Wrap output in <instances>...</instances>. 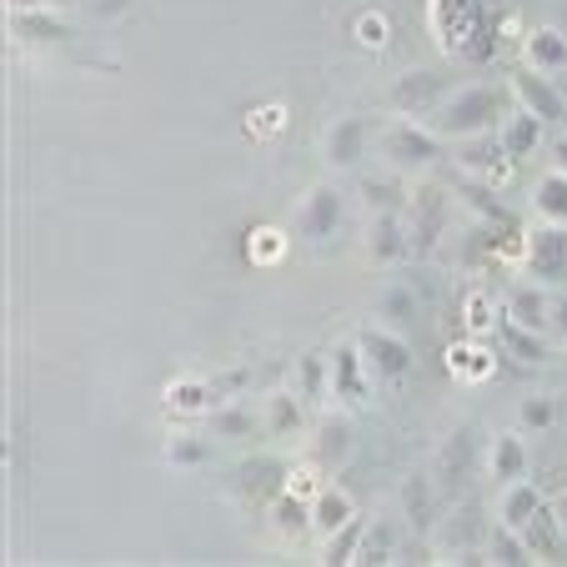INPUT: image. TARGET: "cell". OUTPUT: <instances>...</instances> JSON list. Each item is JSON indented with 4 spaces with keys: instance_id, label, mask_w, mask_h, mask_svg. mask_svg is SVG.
<instances>
[{
    "instance_id": "obj_1",
    "label": "cell",
    "mask_w": 567,
    "mask_h": 567,
    "mask_svg": "<svg viewBox=\"0 0 567 567\" xmlns=\"http://www.w3.org/2000/svg\"><path fill=\"white\" fill-rule=\"evenodd\" d=\"M427 126L437 131L447 146L457 141H472V136H493L503 126V91L493 86H457L442 96V106L427 116Z\"/></svg>"
},
{
    "instance_id": "obj_2",
    "label": "cell",
    "mask_w": 567,
    "mask_h": 567,
    "mask_svg": "<svg viewBox=\"0 0 567 567\" xmlns=\"http://www.w3.org/2000/svg\"><path fill=\"white\" fill-rule=\"evenodd\" d=\"M442 151H447V141L437 136V131L427 126V121H386L382 131H377V156L392 166V172H427V166H437Z\"/></svg>"
},
{
    "instance_id": "obj_3",
    "label": "cell",
    "mask_w": 567,
    "mask_h": 567,
    "mask_svg": "<svg viewBox=\"0 0 567 567\" xmlns=\"http://www.w3.org/2000/svg\"><path fill=\"white\" fill-rule=\"evenodd\" d=\"M432 25L442 35V51L457 61H487L493 35L482 25V0H432Z\"/></svg>"
},
{
    "instance_id": "obj_4",
    "label": "cell",
    "mask_w": 567,
    "mask_h": 567,
    "mask_svg": "<svg viewBox=\"0 0 567 567\" xmlns=\"http://www.w3.org/2000/svg\"><path fill=\"white\" fill-rule=\"evenodd\" d=\"M342 186L332 182H317L307 186V196L297 202V212H291V231H297V241H307V247H327L337 231H342Z\"/></svg>"
},
{
    "instance_id": "obj_5",
    "label": "cell",
    "mask_w": 567,
    "mask_h": 567,
    "mask_svg": "<svg viewBox=\"0 0 567 567\" xmlns=\"http://www.w3.org/2000/svg\"><path fill=\"white\" fill-rule=\"evenodd\" d=\"M523 277L543 287H567V226L537 221L523 241Z\"/></svg>"
},
{
    "instance_id": "obj_6",
    "label": "cell",
    "mask_w": 567,
    "mask_h": 567,
    "mask_svg": "<svg viewBox=\"0 0 567 567\" xmlns=\"http://www.w3.org/2000/svg\"><path fill=\"white\" fill-rule=\"evenodd\" d=\"M357 347H362V362L367 372H372V382H402V377L412 372V347L402 332H392V327H367L362 337H357Z\"/></svg>"
},
{
    "instance_id": "obj_7",
    "label": "cell",
    "mask_w": 567,
    "mask_h": 567,
    "mask_svg": "<svg viewBox=\"0 0 567 567\" xmlns=\"http://www.w3.org/2000/svg\"><path fill=\"white\" fill-rule=\"evenodd\" d=\"M372 396V372L362 362V347L347 342L327 357V402H342V408H362Z\"/></svg>"
},
{
    "instance_id": "obj_8",
    "label": "cell",
    "mask_w": 567,
    "mask_h": 567,
    "mask_svg": "<svg viewBox=\"0 0 567 567\" xmlns=\"http://www.w3.org/2000/svg\"><path fill=\"white\" fill-rule=\"evenodd\" d=\"M507 91H513V101L523 111H533L543 126H557V121L567 116V101H563V91L553 86V75H537V71H517L513 81H507Z\"/></svg>"
},
{
    "instance_id": "obj_9",
    "label": "cell",
    "mask_w": 567,
    "mask_h": 567,
    "mask_svg": "<svg viewBox=\"0 0 567 567\" xmlns=\"http://www.w3.org/2000/svg\"><path fill=\"white\" fill-rule=\"evenodd\" d=\"M402 216H408L412 257H427V251L437 247L442 226H447V202H442L437 192H412V196H408V206H402Z\"/></svg>"
},
{
    "instance_id": "obj_10",
    "label": "cell",
    "mask_w": 567,
    "mask_h": 567,
    "mask_svg": "<svg viewBox=\"0 0 567 567\" xmlns=\"http://www.w3.org/2000/svg\"><path fill=\"white\" fill-rule=\"evenodd\" d=\"M367 146H372V131H367L362 116H342L327 136H321V156H327L332 172H352V166H362Z\"/></svg>"
},
{
    "instance_id": "obj_11",
    "label": "cell",
    "mask_w": 567,
    "mask_h": 567,
    "mask_svg": "<svg viewBox=\"0 0 567 567\" xmlns=\"http://www.w3.org/2000/svg\"><path fill=\"white\" fill-rule=\"evenodd\" d=\"M367 257H372L377 267H392V261L412 257L408 216L402 212H372V221H367Z\"/></svg>"
},
{
    "instance_id": "obj_12",
    "label": "cell",
    "mask_w": 567,
    "mask_h": 567,
    "mask_svg": "<svg viewBox=\"0 0 567 567\" xmlns=\"http://www.w3.org/2000/svg\"><path fill=\"white\" fill-rule=\"evenodd\" d=\"M503 317L517 321V327H533V332H547V321H553V287H543L533 277L513 281V291L503 301Z\"/></svg>"
},
{
    "instance_id": "obj_13",
    "label": "cell",
    "mask_w": 567,
    "mask_h": 567,
    "mask_svg": "<svg viewBox=\"0 0 567 567\" xmlns=\"http://www.w3.org/2000/svg\"><path fill=\"white\" fill-rule=\"evenodd\" d=\"M442 96H447V81L432 71H408L392 86V106L402 111V116H432V111L442 106Z\"/></svg>"
},
{
    "instance_id": "obj_14",
    "label": "cell",
    "mask_w": 567,
    "mask_h": 567,
    "mask_svg": "<svg viewBox=\"0 0 567 567\" xmlns=\"http://www.w3.org/2000/svg\"><path fill=\"white\" fill-rule=\"evenodd\" d=\"M493 513H497V523H503V527L523 533V527L533 523V517H543V513H547V503H543V493H537L533 482L517 477V482H503V487H497Z\"/></svg>"
},
{
    "instance_id": "obj_15",
    "label": "cell",
    "mask_w": 567,
    "mask_h": 567,
    "mask_svg": "<svg viewBox=\"0 0 567 567\" xmlns=\"http://www.w3.org/2000/svg\"><path fill=\"white\" fill-rule=\"evenodd\" d=\"M347 457H352V422L321 417L317 427H311V462H317L321 472H337Z\"/></svg>"
},
{
    "instance_id": "obj_16",
    "label": "cell",
    "mask_w": 567,
    "mask_h": 567,
    "mask_svg": "<svg viewBox=\"0 0 567 567\" xmlns=\"http://www.w3.org/2000/svg\"><path fill=\"white\" fill-rule=\"evenodd\" d=\"M457 166H462V176H477V182H493V176L503 172V166H513V161H507L503 141H497V131H493V136L457 141Z\"/></svg>"
},
{
    "instance_id": "obj_17",
    "label": "cell",
    "mask_w": 567,
    "mask_h": 567,
    "mask_svg": "<svg viewBox=\"0 0 567 567\" xmlns=\"http://www.w3.org/2000/svg\"><path fill=\"white\" fill-rule=\"evenodd\" d=\"M523 61H527V71H537V75H563L567 71V35L553 31V25H543V31H527Z\"/></svg>"
},
{
    "instance_id": "obj_18",
    "label": "cell",
    "mask_w": 567,
    "mask_h": 567,
    "mask_svg": "<svg viewBox=\"0 0 567 567\" xmlns=\"http://www.w3.org/2000/svg\"><path fill=\"white\" fill-rule=\"evenodd\" d=\"M497 141H503L507 161H527L543 151V121L533 116V111L517 106L513 116H503V126H497Z\"/></svg>"
},
{
    "instance_id": "obj_19",
    "label": "cell",
    "mask_w": 567,
    "mask_h": 567,
    "mask_svg": "<svg viewBox=\"0 0 567 567\" xmlns=\"http://www.w3.org/2000/svg\"><path fill=\"white\" fill-rule=\"evenodd\" d=\"M11 35L31 45H55V41H71V25L61 16H51V6H31V11H11Z\"/></svg>"
},
{
    "instance_id": "obj_20",
    "label": "cell",
    "mask_w": 567,
    "mask_h": 567,
    "mask_svg": "<svg viewBox=\"0 0 567 567\" xmlns=\"http://www.w3.org/2000/svg\"><path fill=\"white\" fill-rule=\"evenodd\" d=\"M527 206H533V221L567 226V176L547 166V172L533 182V196H527Z\"/></svg>"
},
{
    "instance_id": "obj_21",
    "label": "cell",
    "mask_w": 567,
    "mask_h": 567,
    "mask_svg": "<svg viewBox=\"0 0 567 567\" xmlns=\"http://www.w3.org/2000/svg\"><path fill=\"white\" fill-rule=\"evenodd\" d=\"M487 477L503 487V482H517L527 477V447L517 432H503V437H493V447H487Z\"/></svg>"
},
{
    "instance_id": "obj_22",
    "label": "cell",
    "mask_w": 567,
    "mask_h": 567,
    "mask_svg": "<svg viewBox=\"0 0 567 567\" xmlns=\"http://www.w3.org/2000/svg\"><path fill=\"white\" fill-rule=\"evenodd\" d=\"M261 432H267V437H301V396L271 392L267 402H261Z\"/></svg>"
},
{
    "instance_id": "obj_23",
    "label": "cell",
    "mask_w": 567,
    "mask_h": 567,
    "mask_svg": "<svg viewBox=\"0 0 567 567\" xmlns=\"http://www.w3.org/2000/svg\"><path fill=\"white\" fill-rule=\"evenodd\" d=\"M497 332H503V342H507V352L517 357V362H547L553 357V337L547 332H533V327H517V321H497Z\"/></svg>"
},
{
    "instance_id": "obj_24",
    "label": "cell",
    "mask_w": 567,
    "mask_h": 567,
    "mask_svg": "<svg viewBox=\"0 0 567 567\" xmlns=\"http://www.w3.org/2000/svg\"><path fill=\"white\" fill-rule=\"evenodd\" d=\"M352 517H357V507L342 487H321V493L311 497V527H317V533H337V527L352 523Z\"/></svg>"
},
{
    "instance_id": "obj_25",
    "label": "cell",
    "mask_w": 567,
    "mask_h": 567,
    "mask_svg": "<svg viewBox=\"0 0 567 567\" xmlns=\"http://www.w3.org/2000/svg\"><path fill=\"white\" fill-rule=\"evenodd\" d=\"M271 523H277V533L281 537H301L311 527V503H301V497H277L271 503Z\"/></svg>"
},
{
    "instance_id": "obj_26",
    "label": "cell",
    "mask_w": 567,
    "mask_h": 567,
    "mask_svg": "<svg viewBox=\"0 0 567 567\" xmlns=\"http://www.w3.org/2000/svg\"><path fill=\"white\" fill-rule=\"evenodd\" d=\"M362 537H367L362 517H352V523H342L337 533H327V563H357V553H362Z\"/></svg>"
},
{
    "instance_id": "obj_27",
    "label": "cell",
    "mask_w": 567,
    "mask_h": 567,
    "mask_svg": "<svg viewBox=\"0 0 567 567\" xmlns=\"http://www.w3.org/2000/svg\"><path fill=\"white\" fill-rule=\"evenodd\" d=\"M166 402L182 412H212L216 408V386L212 382H172L166 386Z\"/></svg>"
},
{
    "instance_id": "obj_28",
    "label": "cell",
    "mask_w": 567,
    "mask_h": 567,
    "mask_svg": "<svg viewBox=\"0 0 567 567\" xmlns=\"http://www.w3.org/2000/svg\"><path fill=\"white\" fill-rule=\"evenodd\" d=\"M301 402H327V357L321 352L301 357Z\"/></svg>"
},
{
    "instance_id": "obj_29",
    "label": "cell",
    "mask_w": 567,
    "mask_h": 567,
    "mask_svg": "<svg viewBox=\"0 0 567 567\" xmlns=\"http://www.w3.org/2000/svg\"><path fill=\"white\" fill-rule=\"evenodd\" d=\"M553 417H557V408H553V396H547V392L527 396L523 408H517V422H523V427H533V432H547V427H553Z\"/></svg>"
},
{
    "instance_id": "obj_30",
    "label": "cell",
    "mask_w": 567,
    "mask_h": 567,
    "mask_svg": "<svg viewBox=\"0 0 567 567\" xmlns=\"http://www.w3.org/2000/svg\"><path fill=\"white\" fill-rule=\"evenodd\" d=\"M172 467H202L206 457H212V442L206 437H172Z\"/></svg>"
},
{
    "instance_id": "obj_31",
    "label": "cell",
    "mask_w": 567,
    "mask_h": 567,
    "mask_svg": "<svg viewBox=\"0 0 567 567\" xmlns=\"http://www.w3.org/2000/svg\"><path fill=\"white\" fill-rule=\"evenodd\" d=\"M357 563H392V527L377 523L372 533L362 537V553H357Z\"/></svg>"
},
{
    "instance_id": "obj_32",
    "label": "cell",
    "mask_w": 567,
    "mask_h": 567,
    "mask_svg": "<svg viewBox=\"0 0 567 567\" xmlns=\"http://www.w3.org/2000/svg\"><path fill=\"white\" fill-rule=\"evenodd\" d=\"M402 503H408L412 523H432V487L422 477H412L408 487H402Z\"/></svg>"
},
{
    "instance_id": "obj_33",
    "label": "cell",
    "mask_w": 567,
    "mask_h": 567,
    "mask_svg": "<svg viewBox=\"0 0 567 567\" xmlns=\"http://www.w3.org/2000/svg\"><path fill=\"white\" fill-rule=\"evenodd\" d=\"M236 432H251V412H241V408L212 412V437H236Z\"/></svg>"
},
{
    "instance_id": "obj_34",
    "label": "cell",
    "mask_w": 567,
    "mask_h": 567,
    "mask_svg": "<svg viewBox=\"0 0 567 567\" xmlns=\"http://www.w3.org/2000/svg\"><path fill=\"white\" fill-rule=\"evenodd\" d=\"M547 337L567 347V287H553V321H547Z\"/></svg>"
},
{
    "instance_id": "obj_35",
    "label": "cell",
    "mask_w": 567,
    "mask_h": 567,
    "mask_svg": "<svg viewBox=\"0 0 567 567\" xmlns=\"http://www.w3.org/2000/svg\"><path fill=\"white\" fill-rule=\"evenodd\" d=\"M81 6H86L91 21H116V16L131 11V0H81Z\"/></svg>"
},
{
    "instance_id": "obj_36",
    "label": "cell",
    "mask_w": 567,
    "mask_h": 567,
    "mask_svg": "<svg viewBox=\"0 0 567 567\" xmlns=\"http://www.w3.org/2000/svg\"><path fill=\"white\" fill-rule=\"evenodd\" d=\"M477 347H457V352H452V367H462V372H467V377H482V372H487V362H477Z\"/></svg>"
},
{
    "instance_id": "obj_37",
    "label": "cell",
    "mask_w": 567,
    "mask_h": 567,
    "mask_svg": "<svg viewBox=\"0 0 567 567\" xmlns=\"http://www.w3.org/2000/svg\"><path fill=\"white\" fill-rule=\"evenodd\" d=\"M547 166H553V172H563V176H567V136L547 141Z\"/></svg>"
},
{
    "instance_id": "obj_38",
    "label": "cell",
    "mask_w": 567,
    "mask_h": 567,
    "mask_svg": "<svg viewBox=\"0 0 567 567\" xmlns=\"http://www.w3.org/2000/svg\"><path fill=\"white\" fill-rule=\"evenodd\" d=\"M547 513H553V523H557V537L567 543V493H557L553 503H547Z\"/></svg>"
},
{
    "instance_id": "obj_39",
    "label": "cell",
    "mask_w": 567,
    "mask_h": 567,
    "mask_svg": "<svg viewBox=\"0 0 567 567\" xmlns=\"http://www.w3.org/2000/svg\"><path fill=\"white\" fill-rule=\"evenodd\" d=\"M357 31H362V41H367V45H382V41H386V25H382V21H362Z\"/></svg>"
},
{
    "instance_id": "obj_40",
    "label": "cell",
    "mask_w": 567,
    "mask_h": 567,
    "mask_svg": "<svg viewBox=\"0 0 567 567\" xmlns=\"http://www.w3.org/2000/svg\"><path fill=\"white\" fill-rule=\"evenodd\" d=\"M482 6H497V0H482Z\"/></svg>"
}]
</instances>
